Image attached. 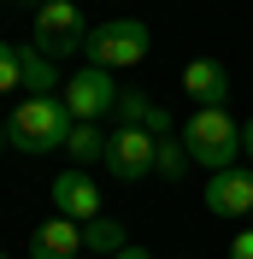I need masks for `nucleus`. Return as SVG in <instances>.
<instances>
[{"label":"nucleus","instance_id":"2","mask_svg":"<svg viewBox=\"0 0 253 259\" xmlns=\"http://www.w3.org/2000/svg\"><path fill=\"white\" fill-rule=\"evenodd\" d=\"M71 124H77V118L65 112V100L48 95V100H24L12 118H6V136H12L18 153H65Z\"/></svg>","mask_w":253,"mask_h":259},{"label":"nucleus","instance_id":"9","mask_svg":"<svg viewBox=\"0 0 253 259\" xmlns=\"http://www.w3.org/2000/svg\"><path fill=\"white\" fill-rule=\"evenodd\" d=\"M82 253V224L77 218H48V224H35L30 236V259H77Z\"/></svg>","mask_w":253,"mask_h":259},{"label":"nucleus","instance_id":"14","mask_svg":"<svg viewBox=\"0 0 253 259\" xmlns=\"http://www.w3.org/2000/svg\"><path fill=\"white\" fill-rule=\"evenodd\" d=\"M82 247H89V253H124L130 236H124V224H118V218H106V212H100L95 224H82Z\"/></svg>","mask_w":253,"mask_h":259},{"label":"nucleus","instance_id":"8","mask_svg":"<svg viewBox=\"0 0 253 259\" xmlns=\"http://www.w3.org/2000/svg\"><path fill=\"white\" fill-rule=\"evenodd\" d=\"M53 206H59L65 218H77V224H95V218H100V189H95V177H89L82 165L59 171V177H53Z\"/></svg>","mask_w":253,"mask_h":259},{"label":"nucleus","instance_id":"4","mask_svg":"<svg viewBox=\"0 0 253 259\" xmlns=\"http://www.w3.org/2000/svg\"><path fill=\"white\" fill-rule=\"evenodd\" d=\"M89 18L77 12V0H48L41 12H35V48L48 53V59H77V53H89Z\"/></svg>","mask_w":253,"mask_h":259},{"label":"nucleus","instance_id":"5","mask_svg":"<svg viewBox=\"0 0 253 259\" xmlns=\"http://www.w3.org/2000/svg\"><path fill=\"white\" fill-rule=\"evenodd\" d=\"M118 100H124V89H118L112 71H100V65H77V71L65 77V112L77 118V124H100L106 112H118Z\"/></svg>","mask_w":253,"mask_h":259},{"label":"nucleus","instance_id":"15","mask_svg":"<svg viewBox=\"0 0 253 259\" xmlns=\"http://www.w3.org/2000/svg\"><path fill=\"white\" fill-rule=\"evenodd\" d=\"M189 165H194V159H189V147L177 142V136H159V177H171V183H177V177H189Z\"/></svg>","mask_w":253,"mask_h":259},{"label":"nucleus","instance_id":"19","mask_svg":"<svg viewBox=\"0 0 253 259\" xmlns=\"http://www.w3.org/2000/svg\"><path fill=\"white\" fill-rule=\"evenodd\" d=\"M112 259H159V253H147V247H124V253H112Z\"/></svg>","mask_w":253,"mask_h":259},{"label":"nucleus","instance_id":"10","mask_svg":"<svg viewBox=\"0 0 253 259\" xmlns=\"http://www.w3.org/2000/svg\"><path fill=\"white\" fill-rule=\"evenodd\" d=\"M18 89L30 100H48V95H59L65 89V77H59V59H48L41 48H18Z\"/></svg>","mask_w":253,"mask_h":259},{"label":"nucleus","instance_id":"16","mask_svg":"<svg viewBox=\"0 0 253 259\" xmlns=\"http://www.w3.org/2000/svg\"><path fill=\"white\" fill-rule=\"evenodd\" d=\"M12 89H18V48L0 41V95H12Z\"/></svg>","mask_w":253,"mask_h":259},{"label":"nucleus","instance_id":"21","mask_svg":"<svg viewBox=\"0 0 253 259\" xmlns=\"http://www.w3.org/2000/svg\"><path fill=\"white\" fill-rule=\"evenodd\" d=\"M0 259H6V253H0Z\"/></svg>","mask_w":253,"mask_h":259},{"label":"nucleus","instance_id":"20","mask_svg":"<svg viewBox=\"0 0 253 259\" xmlns=\"http://www.w3.org/2000/svg\"><path fill=\"white\" fill-rule=\"evenodd\" d=\"M6 142H12V136H6V118H0V147H6Z\"/></svg>","mask_w":253,"mask_h":259},{"label":"nucleus","instance_id":"7","mask_svg":"<svg viewBox=\"0 0 253 259\" xmlns=\"http://www.w3.org/2000/svg\"><path fill=\"white\" fill-rule=\"evenodd\" d=\"M206 212H212V218H247L253 212V171L247 165L206 171Z\"/></svg>","mask_w":253,"mask_h":259},{"label":"nucleus","instance_id":"18","mask_svg":"<svg viewBox=\"0 0 253 259\" xmlns=\"http://www.w3.org/2000/svg\"><path fill=\"white\" fill-rule=\"evenodd\" d=\"M241 153H247V159H253V118H247V124H241Z\"/></svg>","mask_w":253,"mask_h":259},{"label":"nucleus","instance_id":"17","mask_svg":"<svg viewBox=\"0 0 253 259\" xmlns=\"http://www.w3.org/2000/svg\"><path fill=\"white\" fill-rule=\"evenodd\" d=\"M230 259H253V230H241L236 242H230Z\"/></svg>","mask_w":253,"mask_h":259},{"label":"nucleus","instance_id":"12","mask_svg":"<svg viewBox=\"0 0 253 259\" xmlns=\"http://www.w3.org/2000/svg\"><path fill=\"white\" fill-rule=\"evenodd\" d=\"M118 118H124V124H136V130H147V136H171V112H165L159 100L136 95V89L118 100Z\"/></svg>","mask_w":253,"mask_h":259},{"label":"nucleus","instance_id":"13","mask_svg":"<svg viewBox=\"0 0 253 259\" xmlns=\"http://www.w3.org/2000/svg\"><path fill=\"white\" fill-rule=\"evenodd\" d=\"M65 159H77V165H100V159H106V130H100V124H71Z\"/></svg>","mask_w":253,"mask_h":259},{"label":"nucleus","instance_id":"11","mask_svg":"<svg viewBox=\"0 0 253 259\" xmlns=\"http://www.w3.org/2000/svg\"><path fill=\"white\" fill-rule=\"evenodd\" d=\"M183 89H189L194 106H224L230 100V71L218 59H189L183 65Z\"/></svg>","mask_w":253,"mask_h":259},{"label":"nucleus","instance_id":"1","mask_svg":"<svg viewBox=\"0 0 253 259\" xmlns=\"http://www.w3.org/2000/svg\"><path fill=\"white\" fill-rule=\"evenodd\" d=\"M183 147H189V159L206 165V171L241 165V124L224 106H194L189 124H183Z\"/></svg>","mask_w":253,"mask_h":259},{"label":"nucleus","instance_id":"6","mask_svg":"<svg viewBox=\"0 0 253 259\" xmlns=\"http://www.w3.org/2000/svg\"><path fill=\"white\" fill-rule=\"evenodd\" d=\"M100 165H106L118 183L153 177V171H159V136H147V130H136V124H118L106 136V159H100Z\"/></svg>","mask_w":253,"mask_h":259},{"label":"nucleus","instance_id":"3","mask_svg":"<svg viewBox=\"0 0 253 259\" xmlns=\"http://www.w3.org/2000/svg\"><path fill=\"white\" fill-rule=\"evenodd\" d=\"M147 48H153V30H147L142 18H100L95 35H89V65L100 71H130V65H142Z\"/></svg>","mask_w":253,"mask_h":259}]
</instances>
